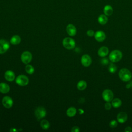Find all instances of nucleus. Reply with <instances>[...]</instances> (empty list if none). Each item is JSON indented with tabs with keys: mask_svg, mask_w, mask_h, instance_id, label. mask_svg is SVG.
<instances>
[{
	"mask_svg": "<svg viewBox=\"0 0 132 132\" xmlns=\"http://www.w3.org/2000/svg\"><path fill=\"white\" fill-rule=\"evenodd\" d=\"M119 76L121 80L127 82L131 79L132 75L128 69L123 68L120 70L119 72Z\"/></svg>",
	"mask_w": 132,
	"mask_h": 132,
	"instance_id": "nucleus-1",
	"label": "nucleus"
},
{
	"mask_svg": "<svg viewBox=\"0 0 132 132\" xmlns=\"http://www.w3.org/2000/svg\"><path fill=\"white\" fill-rule=\"evenodd\" d=\"M122 53L118 50L111 51L109 55V59L112 62H117L122 58Z\"/></svg>",
	"mask_w": 132,
	"mask_h": 132,
	"instance_id": "nucleus-2",
	"label": "nucleus"
},
{
	"mask_svg": "<svg viewBox=\"0 0 132 132\" xmlns=\"http://www.w3.org/2000/svg\"><path fill=\"white\" fill-rule=\"evenodd\" d=\"M62 44L64 47L68 50H72L75 47V42L74 39L70 37L65 38L62 41Z\"/></svg>",
	"mask_w": 132,
	"mask_h": 132,
	"instance_id": "nucleus-3",
	"label": "nucleus"
},
{
	"mask_svg": "<svg viewBox=\"0 0 132 132\" xmlns=\"http://www.w3.org/2000/svg\"><path fill=\"white\" fill-rule=\"evenodd\" d=\"M35 115L38 120L42 119L46 115V109L43 107H38L35 110Z\"/></svg>",
	"mask_w": 132,
	"mask_h": 132,
	"instance_id": "nucleus-4",
	"label": "nucleus"
},
{
	"mask_svg": "<svg viewBox=\"0 0 132 132\" xmlns=\"http://www.w3.org/2000/svg\"><path fill=\"white\" fill-rule=\"evenodd\" d=\"M15 82L19 86H25L28 84L29 79L27 76L22 74L19 75L16 77L15 79Z\"/></svg>",
	"mask_w": 132,
	"mask_h": 132,
	"instance_id": "nucleus-5",
	"label": "nucleus"
},
{
	"mask_svg": "<svg viewBox=\"0 0 132 132\" xmlns=\"http://www.w3.org/2000/svg\"><path fill=\"white\" fill-rule=\"evenodd\" d=\"M102 97L106 102H110L113 99V93L109 89H106L102 92Z\"/></svg>",
	"mask_w": 132,
	"mask_h": 132,
	"instance_id": "nucleus-6",
	"label": "nucleus"
},
{
	"mask_svg": "<svg viewBox=\"0 0 132 132\" xmlns=\"http://www.w3.org/2000/svg\"><path fill=\"white\" fill-rule=\"evenodd\" d=\"M32 54L28 51L24 52L21 56V59L23 63L25 64H28L32 60Z\"/></svg>",
	"mask_w": 132,
	"mask_h": 132,
	"instance_id": "nucleus-7",
	"label": "nucleus"
},
{
	"mask_svg": "<svg viewBox=\"0 0 132 132\" xmlns=\"http://www.w3.org/2000/svg\"><path fill=\"white\" fill-rule=\"evenodd\" d=\"M9 47V43L7 41L4 39L0 40V54H2L6 52Z\"/></svg>",
	"mask_w": 132,
	"mask_h": 132,
	"instance_id": "nucleus-8",
	"label": "nucleus"
},
{
	"mask_svg": "<svg viewBox=\"0 0 132 132\" xmlns=\"http://www.w3.org/2000/svg\"><path fill=\"white\" fill-rule=\"evenodd\" d=\"M2 103L3 105L6 108H10L13 105V100L12 99L8 96H4L2 101Z\"/></svg>",
	"mask_w": 132,
	"mask_h": 132,
	"instance_id": "nucleus-9",
	"label": "nucleus"
},
{
	"mask_svg": "<svg viewBox=\"0 0 132 132\" xmlns=\"http://www.w3.org/2000/svg\"><path fill=\"white\" fill-rule=\"evenodd\" d=\"M92 62V59L91 57L85 54L81 58V63L83 66L85 67H88L90 65Z\"/></svg>",
	"mask_w": 132,
	"mask_h": 132,
	"instance_id": "nucleus-10",
	"label": "nucleus"
},
{
	"mask_svg": "<svg viewBox=\"0 0 132 132\" xmlns=\"http://www.w3.org/2000/svg\"><path fill=\"white\" fill-rule=\"evenodd\" d=\"M94 36L95 40L98 42H102L106 39V34L104 31L101 30L95 32Z\"/></svg>",
	"mask_w": 132,
	"mask_h": 132,
	"instance_id": "nucleus-11",
	"label": "nucleus"
},
{
	"mask_svg": "<svg viewBox=\"0 0 132 132\" xmlns=\"http://www.w3.org/2000/svg\"><path fill=\"white\" fill-rule=\"evenodd\" d=\"M66 30L68 34L70 36H74L76 34V28L75 26L72 24H69L67 25Z\"/></svg>",
	"mask_w": 132,
	"mask_h": 132,
	"instance_id": "nucleus-12",
	"label": "nucleus"
},
{
	"mask_svg": "<svg viewBox=\"0 0 132 132\" xmlns=\"http://www.w3.org/2000/svg\"><path fill=\"white\" fill-rule=\"evenodd\" d=\"M4 76L6 80L8 81H12L15 79V74L11 70H8L6 71Z\"/></svg>",
	"mask_w": 132,
	"mask_h": 132,
	"instance_id": "nucleus-13",
	"label": "nucleus"
},
{
	"mask_svg": "<svg viewBox=\"0 0 132 132\" xmlns=\"http://www.w3.org/2000/svg\"><path fill=\"white\" fill-rule=\"evenodd\" d=\"M117 119L118 122L120 123H123L127 121V115L125 112H121L118 114Z\"/></svg>",
	"mask_w": 132,
	"mask_h": 132,
	"instance_id": "nucleus-14",
	"label": "nucleus"
},
{
	"mask_svg": "<svg viewBox=\"0 0 132 132\" xmlns=\"http://www.w3.org/2000/svg\"><path fill=\"white\" fill-rule=\"evenodd\" d=\"M108 52H109V50L107 47L102 46L98 49L97 54L99 56L101 57H105L108 55Z\"/></svg>",
	"mask_w": 132,
	"mask_h": 132,
	"instance_id": "nucleus-15",
	"label": "nucleus"
},
{
	"mask_svg": "<svg viewBox=\"0 0 132 132\" xmlns=\"http://www.w3.org/2000/svg\"><path fill=\"white\" fill-rule=\"evenodd\" d=\"M103 12L104 14L108 16H110L112 14L113 12V9L112 7L110 5H106L105 6L103 9Z\"/></svg>",
	"mask_w": 132,
	"mask_h": 132,
	"instance_id": "nucleus-16",
	"label": "nucleus"
},
{
	"mask_svg": "<svg viewBox=\"0 0 132 132\" xmlns=\"http://www.w3.org/2000/svg\"><path fill=\"white\" fill-rule=\"evenodd\" d=\"M10 90L9 86L5 82L0 83V92L2 93H7Z\"/></svg>",
	"mask_w": 132,
	"mask_h": 132,
	"instance_id": "nucleus-17",
	"label": "nucleus"
},
{
	"mask_svg": "<svg viewBox=\"0 0 132 132\" xmlns=\"http://www.w3.org/2000/svg\"><path fill=\"white\" fill-rule=\"evenodd\" d=\"M98 22L102 25H105L107 22H108V18L107 16L105 14H101L98 16Z\"/></svg>",
	"mask_w": 132,
	"mask_h": 132,
	"instance_id": "nucleus-18",
	"label": "nucleus"
},
{
	"mask_svg": "<svg viewBox=\"0 0 132 132\" xmlns=\"http://www.w3.org/2000/svg\"><path fill=\"white\" fill-rule=\"evenodd\" d=\"M76 112H77V110L75 107H70L67 110L66 114L69 117H73L74 116H75Z\"/></svg>",
	"mask_w": 132,
	"mask_h": 132,
	"instance_id": "nucleus-19",
	"label": "nucleus"
},
{
	"mask_svg": "<svg viewBox=\"0 0 132 132\" xmlns=\"http://www.w3.org/2000/svg\"><path fill=\"white\" fill-rule=\"evenodd\" d=\"M21 40V39L19 36L14 35L11 38L10 40V42L13 45H17L20 43Z\"/></svg>",
	"mask_w": 132,
	"mask_h": 132,
	"instance_id": "nucleus-20",
	"label": "nucleus"
},
{
	"mask_svg": "<svg viewBox=\"0 0 132 132\" xmlns=\"http://www.w3.org/2000/svg\"><path fill=\"white\" fill-rule=\"evenodd\" d=\"M87 82L84 80H80L77 84V88L80 91L84 90L87 87Z\"/></svg>",
	"mask_w": 132,
	"mask_h": 132,
	"instance_id": "nucleus-21",
	"label": "nucleus"
},
{
	"mask_svg": "<svg viewBox=\"0 0 132 132\" xmlns=\"http://www.w3.org/2000/svg\"><path fill=\"white\" fill-rule=\"evenodd\" d=\"M111 105L114 108H119L122 105V101L118 98L113 99L111 102Z\"/></svg>",
	"mask_w": 132,
	"mask_h": 132,
	"instance_id": "nucleus-22",
	"label": "nucleus"
},
{
	"mask_svg": "<svg viewBox=\"0 0 132 132\" xmlns=\"http://www.w3.org/2000/svg\"><path fill=\"white\" fill-rule=\"evenodd\" d=\"M41 127L43 129H48L50 127V124L49 122L46 120H42L40 123Z\"/></svg>",
	"mask_w": 132,
	"mask_h": 132,
	"instance_id": "nucleus-23",
	"label": "nucleus"
},
{
	"mask_svg": "<svg viewBox=\"0 0 132 132\" xmlns=\"http://www.w3.org/2000/svg\"><path fill=\"white\" fill-rule=\"evenodd\" d=\"M25 71L28 74H32L35 71L34 68L30 64H27L25 67Z\"/></svg>",
	"mask_w": 132,
	"mask_h": 132,
	"instance_id": "nucleus-24",
	"label": "nucleus"
},
{
	"mask_svg": "<svg viewBox=\"0 0 132 132\" xmlns=\"http://www.w3.org/2000/svg\"><path fill=\"white\" fill-rule=\"evenodd\" d=\"M117 67L113 63H111L108 67V71L111 74L114 73L117 71Z\"/></svg>",
	"mask_w": 132,
	"mask_h": 132,
	"instance_id": "nucleus-25",
	"label": "nucleus"
},
{
	"mask_svg": "<svg viewBox=\"0 0 132 132\" xmlns=\"http://www.w3.org/2000/svg\"><path fill=\"white\" fill-rule=\"evenodd\" d=\"M117 125H118V123H117V122L116 120H114L111 121L110 122V123H109V126H110L111 128H114L116 127L117 126Z\"/></svg>",
	"mask_w": 132,
	"mask_h": 132,
	"instance_id": "nucleus-26",
	"label": "nucleus"
},
{
	"mask_svg": "<svg viewBox=\"0 0 132 132\" xmlns=\"http://www.w3.org/2000/svg\"><path fill=\"white\" fill-rule=\"evenodd\" d=\"M101 62L103 65H107L108 63V59L106 58L103 57V58L101 60Z\"/></svg>",
	"mask_w": 132,
	"mask_h": 132,
	"instance_id": "nucleus-27",
	"label": "nucleus"
},
{
	"mask_svg": "<svg viewBox=\"0 0 132 132\" xmlns=\"http://www.w3.org/2000/svg\"><path fill=\"white\" fill-rule=\"evenodd\" d=\"M112 106V105L110 103H109V102H107L106 103H105V108L106 110H109L111 109Z\"/></svg>",
	"mask_w": 132,
	"mask_h": 132,
	"instance_id": "nucleus-28",
	"label": "nucleus"
},
{
	"mask_svg": "<svg viewBox=\"0 0 132 132\" xmlns=\"http://www.w3.org/2000/svg\"><path fill=\"white\" fill-rule=\"evenodd\" d=\"M94 34L95 32H94V31L93 30H91V29H90V30H88L87 31V35L89 36V37H92L94 35Z\"/></svg>",
	"mask_w": 132,
	"mask_h": 132,
	"instance_id": "nucleus-29",
	"label": "nucleus"
},
{
	"mask_svg": "<svg viewBox=\"0 0 132 132\" xmlns=\"http://www.w3.org/2000/svg\"><path fill=\"white\" fill-rule=\"evenodd\" d=\"M80 131V129L78 126H74L71 129V131L72 132H79Z\"/></svg>",
	"mask_w": 132,
	"mask_h": 132,
	"instance_id": "nucleus-30",
	"label": "nucleus"
},
{
	"mask_svg": "<svg viewBox=\"0 0 132 132\" xmlns=\"http://www.w3.org/2000/svg\"><path fill=\"white\" fill-rule=\"evenodd\" d=\"M124 131L125 132H131V131H132V128L130 126H127L124 129Z\"/></svg>",
	"mask_w": 132,
	"mask_h": 132,
	"instance_id": "nucleus-31",
	"label": "nucleus"
},
{
	"mask_svg": "<svg viewBox=\"0 0 132 132\" xmlns=\"http://www.w3.org/2000/svg\"><path fill=\"white\" fill-rule=\"evenodd\" d=\"M78 111H79V113L80 114H83L84 113V110L82 109H78Z\"/></svg>",
	"mask_w": 132,
	"mask_h": 132,
	"instance_id": "nucleus-32",
	"label": "nucleus"
},
{
	"mask_svg": "<svg viewBox=\"0 0 132 132\" xmlns=\"http://www.w3.org/2000/svg\"><path fill=\"white\" fill-rule=\"evenodd\" d=\"M16 129H15V128H11L10 129V131H16Z\"/></svg>",
	"mask_w": 132,
	"mask_h": 132,
	"instance_id": "nucleus-33",
	"label": "nucleus"
}]
</instances>
